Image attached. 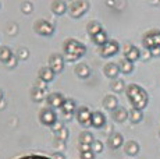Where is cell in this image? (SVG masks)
I'll return each mask as SVG.
<instances>
[{
    "mask_svg": "<svg viewBox=\"0 0 160 159\" xmlns=\"http://www.w3.org/2000/svg\"><path fill=\"white\" fill-rule=\"evenodd\" d=\"M63 57L66 62H77L82 56H85L87 46L82 42H79L78 39L68 38L63 44Z\"/></svg>",
    "mask_w": 160,
    "mask_h": 159,
    "instance_id": "1",
    "label": "cell"
},
{
    "mask_svg": "<svg viewBox=\"0 0 160 159\" xmlns=\"http://www.w3.org/2000/svg\"><path fill=\"white\" fill-rule=\"evenodd\" d=\"M125 94H127V98L130 100L131 106L134 109H138V110H142V109L146 108L148 105V92L143 88H141L138 84H130L127 88H125Z\"/></svg>",
    "mask_w": 160,
    "mask_h": 159,
    "instance_id": "2",
    "label": "cell"
},
{
    "mask_svg": "<svg viewBox=\"0 0 160 159\" xmlns=\"http://www.w3.org/2000/svg\"><path fill=\"white\" fill-rule=\"evenodd\" d=\"M91 3L85 2V0H74L68 3V13L71 18H81L84 14L88 13Z\"/></svg>",
    "mask_w": 160,
    "mask_h": 159,
    "instance_id": "3",
    "label": "cell"
},
{
    "mask_svg": "<svg viewBox=\"0 0 160 159\" xmlns=\"http://www.w3.org/2000/svg\"><path fill=\"white\" fill-rule=\"evenodd\" d=\"M142 45L146 50H150V49L155 46H160V31L159 29L148 31L142 38Z\"/></svg>",
    "mask_w": 160,
    "mask_h": 159,
    "instance_id": "4",
    "label": "cell"
},
{
    "mask_svg": "<svg viewBox=\"0 0 160 159\" xmlns=\"http://www.w3.org/2000/svg\"><path fill=\"white\" fill-rule=\"evenodd\" d=\"M33 31L42 36H52L54 33V25L50 24L49 21L39 18L33 23Z\"/></svg>",
    "mask_w": 160,
    "mask_h": 159,
    "instance_id": "5",
    "label": "cell"
},
{
    "mask_svg": "<svg viewBox=\"0 0 160 159\" xmlns=\"http://www.w3.org/2000/svg\"><path fill=\"white\" fill-rule=\"evenodd\" d=\"M39 121H41L43 126L48 127H53L54 124L58 121L57 119V113L54 112V109L50 108H43L41 112H39Z\"/></svg>",
    "mask_w": 160,
    "mask_h": 159,
    "instance_id": "6",
    "label": "cell"
},
{
    "mask_svg": "<svg viewBox=\"0 0 160 159\" xmlns=\"http://www.w3.org/2000/svg\"><path fill=\"white\" fill-rule=\"evenodd\" d=\"M77 121L82 127H91L92 126V112L88 106H79L75 112Z\"/></svg>",
    "mask_w": 160,
    "mask_h": 159,
    "instance_id": "7",
    "label": "cell"
},
{
    "mask_svg": "<svg viewBox=\"0 0 160 159\" xmlns=\"http://www.w3.org/2000/svg\"><path fill=\"white\" fill-rule=\"evenodd\" d=\"M120 50V45L116 39H109L103 46L99 48V54L102 57H112V56H116Z\"/></svg>",
    "mask_w": 160,
    "mask_h": 159,
    "instance_id": "8",
    "label": "cell"
},
{
    "mask_svg": "<svg viewBox=\"0 0 160 159\" xmlns=\"http://www.w3.org/2000/svg\"><path fill=\"white\" fill-rule=\"evenodd\" d=\"M64 63H66V60H64L63 54L52 53L50 56H49V67H50L56 74H60V73L64 70V66H66Z\"/></svg>",
    "mask_w": 160,
    "mask_h": 159,
    "instance_id": "9",
    "label": "cell"
},
{
    "mask_svg": "<svg viewBox=\"0 0 160 159\" xmlns=\"http://www.w3.org/2000/svg\"><path fill=\"white\" fill-rule=\"evenodd\" d=\"M64 100H66V98H64V95L63 94H60V92L49 94L48 98H46L48 108H50V109H61Z\"/></svg>",
    "mask_w": 160,
    "mask_h": 159,
    "instance_id": "10",
    "label": "cell"
},
{
    "mask_svg": "<svg viewBox=\"0 0 160 159\" xmlns=\"http://www.w3.org/2000/svg\"><path fill=\"white\" fill-rule=\"evenodd\" d=\"M124 57L130 62H137L138 59H141V50L134 45H125L124 48Z\"/></svg>",
    "mask_w": 160,
    "mask_h": 159,
    "instance_id": "11",
    "label": "cell"
},
{
    "mask_svg": "<svg viewBox=\"0 0 160 159\" xmlns=\"http://www.w3.org/2000/svg\"><path fill=\"white\" fill-rule=\"evenodd\" d=\"M122 144H124V137L121 133H117V131L112 133L107 138V145L112 149H118L120 146H122Z\"/></svg>",
    "mask_w": 160,
    "mask_h": 159,
    "instance_id": "12",
    "label": "cell"
},
{
    "mask_svg": "<svg viewBox=\"0 0 160 159\" xmlns=\"http://www.w3.org/2000/svg\"><path fill=\"white\" fill-rule=\"evenodd\" d=\"M50 10L56 16H63L68 11V3L63 2V0H54L50 4Z\"/></svg>",
    "mask_w": 160,
    "mask_h": 159,
    "instance_id": "13",
    "label": "cell"
},
{
    "mask_svg": "<svg viewBox=\"0 0 160 159\" xmlns=\"http://www.w3.org/2000/svg\"><path fill=\"white\" fill-rule=\"evenodd\" d=\"M103 73H104V75H106L107 78H112V80L118 78V74H120L118 64H117V63H113V62L104 64V67H103Z\"/></svg>",
    "mask_w": 160,
    "mask_h": 159,
    "instance_id": "14",
    "label": "cell"
},
{
    "mask_svg": "<svg viewBox=\"0 0 160 159\" xmlns=\"http://www.w3.org/2000/svg\"><path fill=\"white\" fill-rule=\"evenodd\" d=\"M54 77H56V73H54L49 66L42 67V69H39V71H38V78L42 80V81H45V82H48V84L53 81Z\"/></svg>",
    "mask_w": 160,
    "mask_h": 159,
    "instance_id": "15",
    "label": "cell"
},
{
    "mask_svg": "<svg viewBox=\"0 0 160 159\" xmlns=\"http://www.w3.org/2000/svg\"><path fill=\"white\" fill-rule=\"evenodd\" d=\"M106 126V116L103 112H92V127L95 128H103Z\"/></svg>",
    "mask_w": 160,
    "mask_h": 159,
    "instance_id": "16",
    "label": "cell"
},
{
    "mask_svg": "<svg viewBox=\"0 0 160 159\" xmlns=\"http://www.w3.org/2000/svg\"><path fill=\"white\" fill-rule=\"evenodd\" d=\"M112 116L116 123H124L128 119V110L125 108H122V106H118L116 110L112 112Z\"/></svg>",
    "mask_w": 160,
    "mask_h": 159,
    "instance_id": "17",
    "label": "cell"
},
{
    "mask_svg": "<svg viewBox=\"0 0 160 159\" xmlns=\"http://www.w3.org/2000/svg\"><path fill=\"white\" fill-rule=\"evenodd\" d=\"M77 109L78 108H77L75 100L71 99V98H66L63 106H61V112H63V115H75Z\"/></svg>",
    "mask_w": 160,
    "mask_h": 159,
    "instance_id": "18",
    "label": "cell"
},
{
    "mask_svg": "<svg viewBox=\"0 0 160 159\" xmlns=\"http://www.w3.org/2000/svg\"><path fill=\"white\" fill-rule=\"evenodd\" d=\"M74 73H75V75L78 78H88L89 75H91V69H89V66L87 63H78L75 66V69H74Z\"/></svg>",
    "mask_w": 160,
    "mask_h": 159,
    "instance_id": "19",
    "label": "cell"
},
{
    "mask_svg": "<svg viewBox=\"0 0 160 159\" xmlns=\"http://www.w3.org/2000/svg\"><path fill=\"white\" fill-rule=\"evenodd\" d=\"M102 105L104 109H107V110H116L117 108H118V100H117V98L114 95H106L103 98L102 100Z\"/></svg>",
    "mask_w": 160,
    "mask_h": 159,
    "instance_id": "20",
    "label": "cell"
},
{
    "mask_svg": "<svg viewBox=\"0 0 160 159\" xmlns=\"http://www.w3.org/2000/svg\"><path fill=\"white\" fill-rule=\"evenodd\" d=\"M124 152L128 156H135L139 152V144L137 141H127L124 144Z\"/></svg>",
    "mask_w": 160,
    "mask_h": 159,
    "instance_id": "21",
    "label": "cell"
},
{
    "mask_svg": "<svg viewBox=\"0 0 160 159\" xmlns=\"http://www.w3.org/2000/svg\"><path fill=\"white\" fill-rule=\"evenodd\" d=\"M117 64H118L120 73H122V74H131V73L134 71V63L130 62V60H127L125 57H122Z\"/></svg>",
    "mask_w": 160,
    "mask_h": 159,
    "instance_id": "22",
    "label": "cell"
},
{
    "mask_svg": "<svg viewBox=\"0 0 160 159\" xmlns=\"http://www.w3.org/2000/svg\"><path fill=\"white\" fill-rule=\"evenodd\" d=\"M102 31H103V27H102V24L100 23H98V21H91V23H88L87 32L91 35V38L92 36H95V35H98V33L102 32Z\"/></svg>",
    "mask_w": 160,
    "mask_h": 159,
    "instance_id": "23",
    "label": "cell"
},
{
    "mask_svg": "<svg viewBox=\"0 0 160 159\" xmlns=\"http://www.w3.org/2000/svg\"><path fill=\"white\" fill-rule=\"evenodd\" d=\"M46 98H48L46 91L39 90V88H36V87H33L32 90H31V99H32L33 102H42Z\"/></svg>",
    "mask_w": 160,
    "mask_h": 159,
    "instance_id": "24",
    "label": "cell"
},
{
    "mask_svg": "<svg viewBox=\"0 0 160 159\" xmlns=\"http://www.w3.org/2000/svg\"><path fill=\"white\" fill-rule=\"evenodd\" d=\"M91 39H92V42H93L95 45H98V46L100 48V46H103V45L106 44L107 41H109V36H107V32L103 29L102 32H99V33H98V35L92 36Z\"/></svg>",
    "mask_w": 160,
    "mask_h": 159,
    "instance_id": "25",
    "label": "cell"
},
{
    "mask_svg": "<svg viewBox=\"0 0 160 159\" xmlns=\"http://www.w3.org/2000/svg\"><path fill=\"white\" fill-rule=\"evenodd\" d=\"M13 56H14L13 50H11L8 46H0V62L2 63L6 64Z\"/></svg>",
    "mask_w": 160,
    "mask_h": 159,
    "instance_id": "26",
    "label": "cell"
},
{
    "mask_svg": "<svg viewBox=\"0 0 160 159\" xmlns=\"http://www.w3.org/2000/svg\"><path fill=\"white\" fill-rule=\"evenodd\" d=\"M93 141H95V138H93V134H92L91 131H81V134H79V137H78V142L79 144L92 145Z\"/></svg>",
    "mask_w": 160,
    "mask_h": 159,
    "instance_id": "27",
    "label": "cell"
},
{
    "mask_svg": "<svg viewBox=\"0 0 160 159\" xmlns=\"http://www.w3.org/2000/svg\"><path fill=\"white\" fill-rule=\"evenodd\" d=\"M128 119L131 120V123L137 124V123H139V121L143 119V113H142V110H138V109L132 108L131 110L128 112Z\"/></svg>",
    "mask_w": 160,
    "mask_h": 159,
    "instance_id": "28",
    "label": "cell"
},
{
    "mask_svg": "<svg viewBox=\"0 0 160 159\" xmlns=\"http://www.w3.org/2000/svg\"><path fill=\"white\" fill-rule=\"evenodd\" d=\"M110 87H112V91L113 92H116V94H120V92H122V91L125 90V84H124V81H122L121 78H116V80H113L112 81V84H110Z\"/></svg>",
    "mask_w": 160,
    "mask_h": 159,
    "instance_id": "29",
    "label": "cell"
},
{
    "mask_svg": "<svg viewBox=\"0 0 160 159\" xmlns=\"http://www.w3.org/2000/svg\"><path fill=\"white\" fill-rule=\"evenodd\" d=\"M68 137H70V131H68V128L67 127H63L60 131H57L56 133V140H58V141L66 142L67 140H68Z\"/></svg>",
    "mask_w": 160,
    "mask_h": 159,
    "instance_id": "30",
    "label": "cell"
},
{
    "mask_svg": "<svg viewBox=\"0 0 160 159\" xmlns=\"http://www.w3.org/2000/svg\"><path fill=\"white\" fill-rule=\"evenodd\" d=\"M20 10L22 11L24 14H31L33 11V3H31V2H22L20 4Z\"/></svg>",
    "mask_w": 160,
    "mask_h": 159,
    "instance_id": "31",
    "label": "cell"
},
{
    "mask_svg": "<svg viewBox=\"0 0 160 159\" xmlns=\"http://www.w3.org/2000/svg\"><path fill=\"white\" fill-rule=\"evenodd\" d=\"M103 148H104L103 142L99 141V140H95L93 144L91 145V149H92V152H93L95 155H96V154H100V152L103 151Z\"/></svg>",
    "mask_w": 160,
    "mask_h": 159,
    "instance_id": "32",
    "label": "cell"
},
{
    "mask_svg": "<svg viewBox=\"0 0 160 159\" xmlns=\"http://www.w3.org/2000/svg\"><path fill=\"white\" fill-rule=\"evenodd\" d=\"M15 56L18 57V60H28L29 57V50L27 48H20L17 50V54Z\"/></svg>",
    "mask_w": 160,
    "mask_h": 159,
    "instance_id": "33",
    "label": "cell"
},
{
    "mask_svg": "<svg viewBox=\"0 0 160 159\" xmlns=\"http://www.w3.org/2000/svg\"><path fill=\"white\" fill-rule=\"evenodd\" d=\"M15 159H53V158L46 156V155H39V154H31V155H24V156L15 158Z\"/></svg>",
    "mask_w": 160,
    "mask_h": 159,
    "instance_id": "34",
    "label": "cell"
},
{
    "mask_svg": "<svg viewBox=\"0 0 160 159\" xmlns=\"http://www.w3.org/2000/svg\"><path fill=\"white\" fill-rule=\"evenodd\" d=\"M17 64H18V57L14 54V56L11 57L7 63H6V66H7L8 69H15V67H17Z\"/></svg>",
    "mask_w": 160,
    "mask_h": 159,
    "instance_id": "35",
    "label": "cell"
},
{
    "mask_svg": "<svg viewBox=\"0 0 160 159\" xmlns=\"http://www.w3.org/2000/svg\"><path fill=\"white\" fill-rule=\"evenodd\" d=\"M33 87H36V88H39V90H43L46 91L48 90V82H45V81H42V80H36L35 81V84H33Z\"/></svg>",
    "mask_w": 160,
    "mask_h": 159,
    "instance_id": "36",
    "label": "cell"
},
{
    "mask_svg": "<svg viewBox=\"0 0 160 159\" xmlns=\"http://www.w3.org/2000/svg\"><path fill=\"white\" fill-rule=\"evenodd\" d=\"M96 155L93 154L92 151H88V152H79V158L81 159H95Z\"/></svg>",
    "mask_w": 160,
    "mask_h": 159,
    "instance_id": "37",
    "label": "cell"
},
{
    "mask_svg": "<svg viewBox=\"0 0 160 159\" xmlns=\"http://www.w3.org/2000/svg\"><path fill=\"white\" fill-rule=\"evenodd\" d=\"M150 54H152V57H159L160 56V46H155L150 49Z\"/></svg>",
    "mask_w": 160,
    "mask_h": 159,
    "instance_id": "38",
    "label": "cell"
},
{
    "mask_svg": "<svg viewBox=\"0 0 160 159\" xmlns=\"http://www.w3.org/2000/svg\"><path fill=\"white\" fill-rule=\"evenodd\" d=\"M78 149H79V152H88V151H92V149H91V145H87V144H79Z\"/></svg>",
    "mask_w": 160,
    "mask_h": 159,
    "instance_id": "39",
    "label": "cell"
},
{
    "mask_svg": "<svg viewBox=\"0 0 160 159\" xmlns=\"http://www.w3.org/2000/svg\"><path fill=\"white\" fill-rule=\"evenodd\" d=\"M63 127H64V124H63V123H61V121H60V120H58V121H57V123H56V124H54V126H53V127H52V130H53V131H54V133H57V131H60V130H61V128H63Z\"/></svg>",
    "mask_w": 160,
    "mask_h": 159,
    "instance_id": "40",
    "label": "cell"
},
{
    "mask_svg": "<svg viewBox=\"0 0 160 159\" xmlns=\"http://www.w3.org/2000/svg\"><path fill=\"white\" fill-rule=\"evenodd\" d=\"M53 159H66V156H64V155H61L60 152H57V154L53 156Z\"/></svg>",
    "mask_w": 160,
    "mask_h": 159,
    "instance_id": "41",
    "label": "cell"
},
{
    "mask_svg": "<svg viewBox=\"0 0 160 159\" xmlns=\"http://www.w3.org/2000/svg\"><path fill=\"white\" fill-rule=\"evenodd\" d=\"M63 116H64V117H66V119H67V120H71V119H72V116H74V115H63Z\"/></svg>",
    "mask_w": 160,
    "mask_h": 159,
    "instance_id": "42",
    "label": "cell"
},
{
    "mask_svg": "<svg viewBox=\"0 0 160 159\" xmlns=\"http://www.w3.org/2000/svg\"><path fill=\"white\" fill-rule=\"evenodd\" d=\"M2 100H3V91L0 90V102H2Z\"/></svg>",
    "mask_w": 160,
    "mask_h": 159,
    "instance_id": "43",
    "label": "cell"
},
{
    "mask_svg": "<svg viewBox=\"0 0 160 159\" xmlns=\"http://www.w3.org/2000/svg\"><path fill=\"white\" fill-rule=\"evenodd\" d=\"M0 7H2V3H0Z\"/></svg>",
    "mask_w": 160,
    "mask_h": 159,
    "instance_id": "44",
    "label": "cell"
},
{
    "mask_svg": "<svg viewBox=\"0 0 160 159\" xmlns=\"http://www.w3.org/2000/svg\"><path fill=\"white\" fill-rule=\"evenodd\" d=\"M159 136H160V133H159Z\"/></svg>",
    "mask_w": 160,
    "mask_h": 159,
    "instance_id": "45",
    "label": "cell"
}]
</instances>
